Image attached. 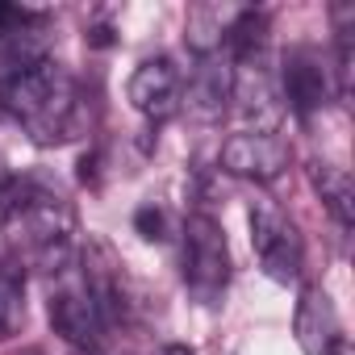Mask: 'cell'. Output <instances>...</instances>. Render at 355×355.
I'll list each match as a JSON object with an SVG mask.
<instances>
[{"label":"cell","instance_id":"6","mask_svg":"<svg viewBox=\"0 0 355 355\" xmlns=\"http://www.w3.org/2000/svg\"><path fill=\"white\" fill-rule=\"evenodd\" d=\"M293 163V146L284 134H276L272 125H255V130H239L222 142V171L239 175V180H255V184H272L288 171Z\"/></svg>","mask_w":355,"mask_h":355},{"label":"cell","instance_id":"15","mask_svg":"<svg viewBox=\"0 0 355 355\" xmlns=\"http://www.w3.org/2000/svg\"><path fill=\"white\" fill-rule=\"evenodd\" d=\"M38 13H30V9H17V5H9V0H0V34H9V30H21V26H30Z\"/></svg>","mask_w":355,"mask_h":355},{"label":"cell","instance_id":"4","mask_svg":"<svg viewBox=\"0 0 355 355\" xmlns=\"http://www.w3.org/2000/svg\"><path fill=\"white\" fill-rule=\"evenodd\" d=\"M184 284L205 305L222 301L230 284V243L222 222L209 214H189L184 222Z\"/></svg>","mask_w":355,"mask_h":355},{"label":"cell","instance_id":"12","mask_svg":"<svg viewBox=\"0 0 355 355\" xmlns=\"http://www.w3.org/2000/svg\"><path fill=\"white\" fill-rule=\"evenodd\" d=\"M38 21H42V17H34V21L21 26V30L0 34V84L13 80V76H21V71H30V67H38L42 59H51V55H46V42H42V34H38Z\"/></svg>","mask_w":355,"mask_h":355},{"label":"cell","instance_id":"13","mask_svg":"<svg viewBox=\"0 0 355 355\" xmlns=\"http://www.w3.org/2000/svg\"><path fill=\"white\" fill-rule=\"evenodd\" d=\"M26 326V280L21 263L0 259V338H13Z\"/></svg>","mask_w":355,"mask_h":355},{"label":"cell","instance_id":"14","mask_svg":"<svg viewBox=\"0 0 355 355\" xmlns=\"http://www.w3.org/2000/svg\"><path fill=\"white\" fill-rule=\"evenodd\" d=\"M134 230L146 239V243H163L167 234V218H163V209H155V205H142L138 214H134Z\"/></svg>","mask_w":355,"mask_h":355},{"label":"cell","instance_id":"18","mask_svg":"<svg viewBox=\"0 0 355 355\" xmlns=\"http://www.w3.org/2000/svg\"><path fill=\"white\" fill-rule=\"evenodd\" d=\"M155 355H197V351H193L189 343H163V347H159Z\"/></svg>","mask_w":355,"mask_h":355},{"label":"cell","instance_id":"8","mask_svg":"<svg viewBox=\"0 0 355 355\" xmlns=\"http://www.w3.org/2000/svg\"><path fill=\"white\" fill-rule=\"evenodd\" d=\"M130 105L146 117V121H171L180 113V96H184V71L175 67L171 55H150L134 67L130 84H125Z\"/></svg>","mask_w":355,"mask_h":355},{"label":"cell","instance_id":"1","mask_svg":"<svg viewBox=\"0 0 355 355\" xmlns=\"http://www.w3.org/2000/svg\"><path fill=\"white\" fill-rule=\"evenodd\" d=\"M0 230L13 263L59 276L76 263V209L42 175H0Z\"/></svg>","mask_w":355,"mask_h":355},{"label":"cell","instance_id":"10","mask_svg":"<svg viewBox=\"0 0 355 355\" xmlns=\"http://www.w3.org/2000/svg\"><path fill=\"white\" fill-rule=\"evenodd\" d=\"M293 338L301 347V355H330L343 334L338 309L330 301V293L322 284H305L297 297V313H293Z\"/></svg>","mask_w":355,"mask_h":355},{"label":"cell","instance_id":"16","mask_svg":"<svg viewBox=\"0 0 355 355\" xmlns=\"http://www.w3.org/2000/svg\"><path fill=\"white\" fill-rule=\"evenodd\" d=\"M109 42H113V30H109V26H96V30L88 34V46H109Z\"/></svg>","mask_w":355,"mask_h":355},{"label":"cell","instance_id":"3","mask_svg":"<svg viewBox=\"0 0 355 355\" xmlns=\"http://www.w3.org/2000/svg\"><path fill=\"white\" fill-rule=\"evenodd\" d=\"M46 318H51V330L67 347H76L84 355L105 347V322H101V309H96V301L88 293V280L80 272V259L55 276L51 301H46Z\"/></svg>","mask_w":355,"mask_h":355},{"label":"cell","instance_id":"17","mask_svg":"<svg viewBox=\"0 0 355 355\" xmlns=\"http://www.w3.org/2000/svg\"><path fill=\"white\" fill-rule=\"evenodd\" d=\"M80 180H84V184L96 180V155H84V159H80Z\"/></svg>","mask_w":355,"mask_h":355},{"label":"cell","instance_id":"7","mask_svg":"<svg viewBox=\"0 0 355 355\" xmlns=\"http://www.w3.org/2000/svg\"><path fill=\"white\" fill-rule=\"evenodd\" d=\"M280 92L297 117H313L318 109H326L338 96L326 55L318 46H288L280 59Z\"/></svg>","mask_w":355,"mask_h":355},{"label":"cell","instance_id":"2","mask_svg":"<svg viewBox=\"0 0 355 355\" xmlns=\"http://www.w3.org/2000/svg\"><path fill=\"white\" fill-rule=\"evenodd\" d=\"M0 117L17 121L38 146H63L92 125L84 88L55 59H42L38 67L0 84Z\"/></svg>","mask_w":355,"mask_h":355},{"label":"cell","instance_id":"5","mask_svg":"<svg viewBox=\"0 0 355 355\" xmlns=\"http://www.w3.org/2000/svg\"><path fill=\"white\" fill-rule=\"evenodd\" d=\"M251 251L263 268L268 280L276 284H293L305 272V243L297 222L276 205V201H255L251 205Z\"/></svg>","mask_w":355,"mask_h":355},{"label":"cell","instance_id":"19","mask_svg":"<svg viewBox=\"0 0 355 355\" xmlns=\"http://www.w3.org/2000/svg\"><path fill=\"white\" fill-rule=\"evenodd\" d=\"M26 355H46V351H42V347H34V351H26Z\"/></svg>","mask_w":355,"mask_h":355},{"label":"cell","instance_id":"11","mask_svg":"<svg viewBox=\"0 0 355 355\" xmlns=\"http://www.w3.org/2000/svg\"><path fill=\"white\" fill-rule=\"evenodd\" d=\"M309 184H313V193L322 197L326 214H330L343 230H351V222H355V184H351V175H347L338 163L313 159V163H309Z\"/></svg>","mask_w":355,"mask_h":355},{"label":"cell","instance_id":"9","mask_svg":"<svg viewBox=\"0 0 355 355\" xmlns=\"http://www.w3.org/2000/svg\"><path fill=\"white\" fill-rule=\"evenodd\" d=\"M230 96H234V63L222 51L197 55V67H189L184 76L180 109H189V117L197 121H222V113L230 109Z\"/></svg>","mask_w":355,"mask_h":355}]
</instances>
